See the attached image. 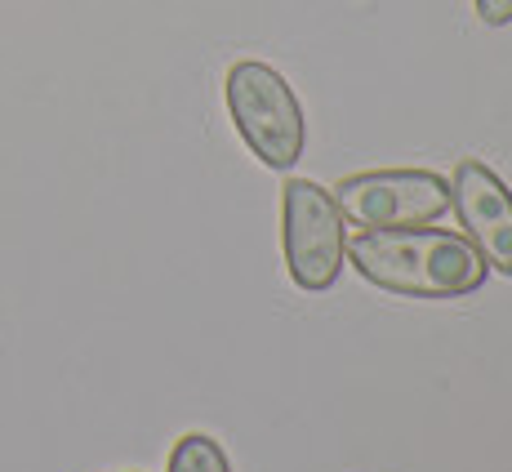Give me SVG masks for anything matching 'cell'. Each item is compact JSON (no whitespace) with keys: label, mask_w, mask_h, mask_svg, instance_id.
Here are the masks:
<instances>
[{"label":"cell","mask_w":512,"mask_h":472,"mask_svg":"<svg viewBox=\"0 0 512 472\" xmlns=\"http://www.w3.org/2000/svg\"><path fill=\"white\" fill-rule=\"evenodd\" d=\"M472 9H477V18L486 27H508L512 23V0H472Z\"/></svg>","instance_id":"cell-7"},{"label":"cell","mask_w":512,"mask_h":472,"mask_svg":"<svg viewBox=\"0 0 512 472\" xmlns=\"http://www.w3.org/2000/svg\"><path fill=\"white\" fill-rule=\"evenodd\" d=\"M348 263L370 285L401 299H468L490 263L464 232L450 228H361L348 236Z\"/></svg>","instance_id":"cell-1"},{"label":"cell","mask_w":512,"mask_h":472,"mask_svg":"<svg viewBox=\"0 0 512 472\" xmlns=\"http://www.w3.org/2000/svg\"><path fill=\"white\" fill-rule=\"evenodd\" d=\"M281 254L290 281L308 294L330 290L343 277L348 259V232L343 210L330 188L317 179H285L281 188Z\"/></svg>","instance_id":"cell-3"},{"label":"cell","mask_w":512,"mask_h":472,"mask_svg":"<svg viewBox=\"0 0 512 472\" xmlns=\"http://www.w3.org/2000/svg\"><path fill=\"white\" fill-rule=\"evenodd\" d=\"M330 192L352 228H423L450 214V179L432 170H361Z\"/></svg>","instance_id":"cell-4"},{"label":"cell","mask_w":512,"mask_h":472,"mask_svg":"<svg viewBox=\"0 0 512 472\" xmlns=\"http://www.w3.org/2000/svg\"><path fill=\"white\" fill-rule=\"evenodd\" d=\"M228 116L241 134V143L254 152V161L268 170H294L308 152V116L299 94L272 63L241 58L228 67Z\"/></svg>","instance_id":"cell-2"},{"label":"cell","mask_w":512,"mask_h":472,"mask_svg":"<svg viewBox=\"0 0 512 472\" xmlns=\"http://www.w3.org/2000/svg\"><path fill=\"white\" fill-rule=\"evenodd\" d=\"M450 210L481 250L490 272L512 277V188L477 156H464L450 174Z\"/></svg>","instance_id":"cell-5"},{"label":"cell","mask_w":512,"mask_h":472,"mask_svg":"<svg viewBox=\"0 0 512 472\" xmlns=\"http://www.w3.org/2000/svg\"><path fill=\"white\" fill-rule=\"evenodd\" d=\"M165 472H232V464H228V450L210 432H183L174 441Z\"/></svg>","instance_id":"cell-6"}]
</instances>
